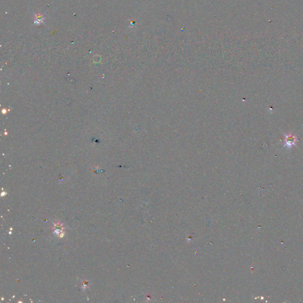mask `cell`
Listing matches in <instances>:
<instances>
[{
  "label": "cell",
  "mask_w": 303,
  "mask_h": 303,
  "mask_svg": "<svg viewBox=\"0 0 303 303\" xmlns=\"http://www.w3.org/2000/svg\"><path fill=\"white\" fill-rule=\"evenodd\" d=\"M283 135L285 136V145L283 146V148L286 147L288 149H290L292 146H295V143L297 141V138L294 136L291 135V133L288 134H285L284 132H282Z\"/></svg>",
  "instance_id": "1"
},
{
  "label": "cell",
  "mask_w": 303,
  "mask_h": 303,
  "mask_svg": "<svg viewBox=\"0 0 303 303\" xmlns=\"http://www.w3.org/2000/svg\"><path fill=\"white\" fill-rule=\"evenodd\" d=\"M62 229V227L61 226V224H58L57 225V226L55 227V233L58 234L59 232V231H60Z\"/></svg>",
  "instance_id": "2"
},
{
  "label": "cell",
  "mask_w": 303,
  "mask_h": 303,
  "mask_svg": "<svg viewBox=\"0 0 303 303\" xmlns=\"http://www.w3.org/2000/svg\"><path fill=\"white\" fill-rule=\"evenodd\" d=\"M43 18L42 17V15H36V20H39V23H41L42 21V19Z\"/></svg>",
  "instance_id": "3"
}]
</instances>
